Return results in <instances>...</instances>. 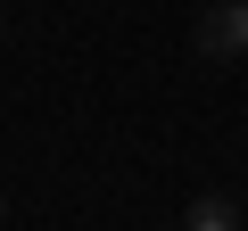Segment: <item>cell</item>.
Returning a JSON list of instances; mask_svg holds the SVG:
<instances>
[{"mask_svg": "<svg viewBox=\"0 0 248 231\" xmlns=\"http://www.w3.org/2000/svg\"><path fill=\"white\" fill-rule=\"evenodd\" d=\"M199 58H215V66H248V0H215V9L199 17Z\"/></svg>", "mask_w": 248, "mask_h": 231, "instance_id": "6da1fadb", "label": "cell"}, {"mask_svg": "<svg viewBox=\"0 0 248 231\" xmlns=\"http://www.w3.org/2000/svg\"><path fill=\"white\" fill-rule=\"evenodd\" d=\"M182 231H248V215H240L232 198H199V206L182 215Z\"/></svg>", "mask_w": 248, "mask_h": 231, "instance_id": "7a4b0ae2", "label": "cell"}, {"mask_svg": "<svg viewBox=\"0 0 248 231\" xmlns=\"http://www.w3.org/2000/svg\"><path fill=\"white\" fill-rule=\"evenodd\" d=\"M0 215H9V198H0Z\"/></svg>", "mask_w": 248, "mask_h": 231, "instance_id": "3957f363", "label": "cell"}, {"mask_svg": "<svg viewBox=\"0 0 248 231\" xmlns=\"http://www.w3.org/2000/svg\"><path fill=\"white\" fill-rule=\"evenodd\" d=\"M0 33H9V25H0Z\"/></svg>", "mask_w": 248, "mask_h": 231, "instance_id": "277c9868", "label": "cell"}]
</instances>
